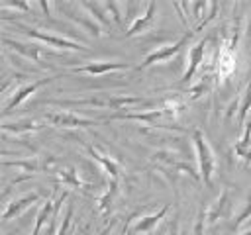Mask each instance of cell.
<instances>
[{
  "label": "cell",
  "mask_w": 251,
  "mask_h": 235,
  "mask_svg": "<svg viewBox=\"0 0 251 235\" xmlns=\"http://www.w3.org/2000/svg\"><path fill=\"white\" fill-rule=\"evenodd\" d=\"M192 145H194V153H196V163H198V176L200 180L210 188L214 182V172L218 166L214 149L210 147L206 135L200 129H192Z\"/></svg>",
  "instance_id": "1"
},
{
  "label": "cell",
  "mask_w": 251,
  "mask_h": 235,
  "mask_svg": "<svg viewBox=\"0 0 251 235\" xmlns=\"http://www.w3.org/2000/svg\"><path fill=\"white\" fill-rule=\"evenodd\" d=\"M59 106H92V108H108V110H122L129 108L135 104H149L147 98L143 96H112V94H100L92 98H80V100H61L57 102Z\"/></svg>",
  "instance_id": "2"
},
{
  "label": "cell",
  "mask_w": 251,
  "mask_h": 235,
  "mask_svg": "<svg viewBox=\"0 0 251 235\" xmlns=\"http://www.w3.org/2000/svg\"><path fill=\"white\" fill-rule=\"evenodd\" d=\"M180 102L176 100H169L167 106L163 108H157V110H147V112H126V114H116L112 116L110 119H133V121H141L145 125H151V127H157V121L163 119V118H175L176 112L180 110Z\"/></svg>",
  "instance_id": "3"
},
{
  "label": "cell",
  "mask_w": 251,
  "mask_h": 235,
  "mask_svg": "<svg viewBox=\"0 0 251 235\" xmlns=\"http://www.w3.org/2000/svg\"><path fill=\"white\" fill-rule=\"evenodd\" d=\"M196 33H198V29H196V27H194V29H186V31H184V33H182L175 43L161 45V47H157L155 51H151V53L143 59V63H141L137 69L141 70V69L153 67V65H157V63H165V61H169V59H171V57H175V55H176V53H178V51H180V49H182V47H184V45H186V43H188Z\"/></svg>",
  "instance_id": "4"
},
{
  "label": "cell",
  "mask_w": 251,
  "mask_h": 235,
  "mask_svg": "<svg viewBox=\"0 0 251 235\" xmlns=\"http://www.w3.org/2000/svg\"><path fill=\"white\" fill-rule=\"evenodd\" d=\"M27 37L35 39V41H41V43H47L49 47H55V49H63V51H88V47L84 43H78V41H73L69 37H63V35H57V33H45L41 29H35V27H27V25H18Z\"/></svg>",
  "instance_id": "5"
},
{
  "label": "cell",
  "mask_w": 251,
  "mask_h": 235,
  "mask_svg": "<svg viewBox=\"0 0 251 235\" xmlns=\"http://www.w3.org/2000/svg\"><path fill=\"white\" fill-rule=\"evenodd\" d=\"M43 121H45V123H51V125H55V127H65V129L90 127V125H96V123H98L96 119L78 116V114H75V112H71V110H51V112H45V114H43Z\"/></svg>",
  "instance_id": "6"
},
{
  "label": "cell",
  "mask_w": 251,
  "mask_h": 235,
  "mask_svg": "<svg viewBox=\"0 0 251 235\" xmlns=\"http://www.w3.org/2000/svg\"><path fill=\"white\" fill-rule=\"evenodd\" d=\"M67 196H69V192H63L57 200H55V198H47V200L39 206L37 215H35V225H33V231H31L29 235H39V231L45 227V223H47V221H51V219H57V217H59L61 208H63V204H65Z\"/></svg>",
  "instance_id": "7"
},
{
  "label": "cell",
  "mask_w": 251,
  "mask_h": 235,
  "mask_svg": "<svg viewBox=\"0 0 251 235\" xmlns=\"http://www.w3.org/2000/svg\"><path fill=\"white\" fill-rule=\"evenodd\" d=\"M127 69H131V65L129 63H124V61H90L86 65L73 67L71 72L90 74V76H102V74H108V72H114V70H127Z\"/></svg>",
  "instance_id": "8"
},
{
  "label": "cell",
  "mask_w": 251,
  "mask_h": 235,
  "mask_svg": "<svg viewBox=\"0 0 251 235\" xmlns=\"http://www.w3.org/2000/svg\"><path fill=\"white\" fill-rule=\"evenodd\" d=\"M57 78H61V74L47 76V78H39V80H33V82H27V84H24V86L16 88V90L10 94V100L4 104V114H8V112H10V110H14L16 106H20L25 98H29L31 94H35L41 86H45V84H49V82H53V80H57Z\"/></svg>",
  "instance_id": "9"
},
{
  "label": "cell",
  "mask_w": 251,
  "mask_h": 235,
  "mask_svg": "<svg viewBox=\"0 0 251 235\" xmlns=\"http://www.w3.org/2000/svg\"><path fill=\"white\" fill-rule=\"evenodd\" d=\"M231 210V190L229 188H224L220 192V196L206 208V223L208 225H214L216 221L224 219Z\"/></svg>",
  "instance_id": "10"
},
{
  "label": "cell",
  "mask_w": 251,
  "mask_h": 235,
  "mask_svg": "<svg viewBox=\"0 0 251 235\" xmlns=\"http://www.w3.org/2000/svg\"><path fill=\"white\" fill-rule=\"evenodd\" d=\"M206 47H208V39H200L198 43H194V45L190 47V51H188V55H186V69H184V72H182V76H180V82H182V84L190 82L192 76L196 74L200 63L204 61Z\"/></svg>",
  "instance_id": "11"
},
{
  "label": "cell",
  "mask_w": 251,
  "mask_h": 235,
  "mask_svg": "<svg viewBox=\"0 0 251 235\" xmlns=\"http://www.w3.org/2000/svg\"><path fill=\"white\" fill-rule=\"evenodd\" d=\"M86 147V151H88V155L92 157V161H96L98 164H100V168L108 174V178L110 180H114V182H120V174H122V163L120 161H116L114 157H110V155H104V153H100L96 147H92V145H84Z\"/></svg>",
  "instance_id": "12"
},
{
  "label": "cell",
  "mask_w": 251,
  "mask_h": 235,
  "mask_svg": "<svg viewBox=\"0 0 251 235\" xmlns=\"http://www.w3.org/2000/svg\"><path fill=\"white\" fill-rule=\"evenodd\" d=\"M39 200H41V196H39L37 192H27V194H22V196L14 198L12 202H8V204H6L4 212H2V219H4V221H8V219H14V217L22 215L29 206L37 204Z\"/></svg>",
  "instance_id": "13"
},
{
  "label": "cell",
  "mask_w": 251,
  "mask_h": 235,
  "mask_svg": "<svg viewBox=\"0 0 251 235\" xmlns=\"http://www.w3.org/2000/svg\"><path fill=\"white\" fill-rule=\"evenodd\" d=\"M155 14H157V4H155V2H147V4H145V10L139 12V14H135V18L131 20V24H129L126 35H127V37H133V35L145 31V29L155 22Z\"/></svg>",
  "instance_id": "14"
},
{
  "label": "cell",
  "mask_w": 251,
  "mask_h": 235,
  "mask_svg": "<svg viewBox=\"0 0 251 235\" xmlns=\"http://www.w3.org/2000/svg\"><path fill=\"white\" fill-rule=\"evenodd\" d=\"M169 208H171V204H165V206L159 208L157 212H153V213H149V215H141L139 219H135V221L129 225V229H131L133 233H141V235L151 233V231L159 225V221L169 213Z\"/></svg>",
  "instance_id": "15"
},
{
  "label": "cell",
  "mask_w": 251,
  "mask_h": 235,
  "mask_svg": "<svg viewBox=\"0 0 251 235\" xmlns=\"http://www.w3.org/2000/svg\"><path fill=\"white\" fill-rule=\"evenodd\" d=\"M2 43L6 45V47H10L12 51H16L18 55H22L24 59H27V61H31V63H41V59H43V49L39 47V45H35V43H22V41H14V39H10V37H2Z\"/></svg>",
  "instance_id": "16"
},
{
  "label": "cell",
  "mask_w": 251,
  "mask_h": 235,
  "mask_svg": "<svg viewBox=\"0 0 251 235\" xmlns=\"http://www.w3.org/2000/svg\"><path fill=\"white\" fill-rule=\"evenodd\" d=\"M41 127H45V121H39V119H33V118H20V119H14V121H4L2 131L4 133L22 135V133L39 131Z\"/></svg>",
  "instance_id": "17"
},
{
  "label": "cell",
  "mask_w": 251,
  "mask_h": 235,
  "mask_svg": "<svg viewBox=\"0 0 251 235\" xmlns=\"http://www.w3.org/2000/svg\"><path fill=\"white\" fill-rule=\"evenodd\" d=\"M233 153H235V157L243 159L245 164L251 163V121L243 125L241 137L237 139V143H235V147H233Z\"/></svg>",
  "instance_id": "18"
},
{
  "label": "cell",
  "mask_w": 251,
  "mask_h": 235,
  "mask_svg": "<svg viewBox=\"0 0 251 235\" xmlns=\"http://www.w3.org/2000/svg\"><path fill=\"white\" fill-rule=\"evenodd\" d=\"M55 176L63 186H71V188H84L86 186L75 166H61L59 170H55Z\"/></svg>",
  "instance_id": "19"
},
{
  "label": "cell",
  "mask_w": 251,
  "mask_h": 235,
  "mask_svg": "<svg viewBox=\"0 0 251 235\" xmlns=\"http://www.w3.org/2000/svg\"><path fill=\"white\" fill-rule=\"evenodd\" d=\"M216 69H218V76H222V78L229 76L235 70V53L229 51V49H226V47H222L220 49V55H218Z\"/></svg>",
  "instance_id": "20"
},
{
  "label": "cell",
  "mask_w": 251,
  "mask_h": 235,
  "mask_svg": "<svg viewBox=\"0 0 251 235\" xmlns=\"http://www.w3.org/2000/svg\"><path fill=\"white\" fill-rule=\"evenodd\" d=\"M237 123L239 125H245V119H247V114L251 110V82L245 86V90L241 92L239 100H237Z\"/></svg>",
  "instance_id": "21"
},
{
  "label": "cell",
  "mask_w": 251,
  "mask_h": 235,
  "mask_svg": "<svg viewBox=\"0 0 251 235\" xmlns=\"http://www.w3.org/2000/svg\"><path fill=\"white\" fill-rule=\"evenodd\" d=\"M116 194H118V182L110 180V184H108L106 192L98 198V210H100V213H106V212H108V208L112 206V202H114Z\"/></svg>",
  "instance_id": "22"
},
{
  "label": "cell",
  "mask_w": 251,
  "mask_h": 235,
  "mask_svg": "<svg viewBox=\"0 0 251 235\" xmlns=\"http://www.w3.org/2000/svg\"><path fill=\"white\" fill-rule=\"evenodd\" d=\"M73 215H75V210H73V206L69 204V206H67V212H65V215H63V219H61V223H59V227L55 229L53 235H73Z\"/></svg>",
  "instance_id": "23"
},
{
  "label": "cell",
  "mask_w": 251,
  "mask_h": 235,
  "mask_svg": "<svg viewBox=\"0 0 251 235\" xmlns=\"http://www.w3.org/2000/svg\"><path fill=\"white\" fill-rule=\"evenodd\" d=\"M210 90V76H204L196 86H192L190 90H188V94H190V100H196V98H200L204 92H208Z\"/></svg>",
  "instance_id": "24"
},
{
  "label": "cell",
  "mask_w": 251,
  "mask_h": 235,
  "mask_svg": "<svg viewBox=\"0 0 251 235\" xmlns=\"http://www.w3.org/2000/svg\"><path fill=\"white\" fill-rule=\"evenodd\" d=\"M249 217H251V196H249V200H247L245 208L241 210V213L237 215V219H235V223H233V229L237 231V229H239V227H241V225H243V223H245Z\"/></svg>",
  "instance_id": "25"
},
{
  "label": "cell",
  "mask_w": 251,
  "mask_h": 235,
  "mask_svg": "<svg viewBox=\"0 0 251 235\" xmlns=\"http://www.w3.org/2000/svg\"><path fill=\"white\" fill-rule=\"evenodd\" d=\"M2 8H12V10H20V12H29L31 6L27 2H22V0H16V2H2Z\"/></svg>",
  "instance_id": "26"
},
{
  "label": "cell",
  "mask_w": 251,
  "mask_h": 235,
  "mask_svg": "<svg viewBox=\"0 0 251 235\" xmlns=\"http://www.w3.org/2000/svg\"><path fill=\"white\" fill-rule=\"evenodd\" d=\"M135 215H137V213H133V215H129V217L126 219V223H124V227H122V233H120V235H126V233L129 231V225H131V219H135Z\"/></svg>",
  "instance_id": "27"
},
{
  "label": "cell",
  "mask_w": 251,
  "mask_h": 235,
  "mask_svg": "<svg viewBox=\"0 0 251 235\" xmlns=\"http://www.w3.org/2000/svg\"><path fill=\"white\" fill-rule=\"evenodd\" d=\"M165 235H178V223L175 221V223H171L169 225V229L165 231Z\"/></svg>",
  "instance_id": "28"
},
{
  "label": "cell",
  "mask_w": 251,
  "mask_h": 235,
  "mask_svg": "<svg viewBox=\"0 0 251 235\" xmlns=\"http://www.w3.org/2000/svg\"><path fill=\"white\" fill-rule=\"evenodd\" d=\"M116 223H118V219H112V221H110V225H106V227H104L100 233H94V235H106V233H108V231H110V229H112Z\"/></svg>",
  "instance_id": "29"
},
{
  "label": "cell",
  "mask_w": 251,
  "mask_h": 235,
  "mask_svg": "<svg viewBox=\"0 0 251 235\" xmlns=\"http://www.w3.org/2000/svg\"><path fill=\"white\" fill-rule=\"evenodd\" d=\"M237 235H251V227H249V229H245L243 233H237Z\"/></svg>",
  "instance_id": "30"
}]
</instances>
